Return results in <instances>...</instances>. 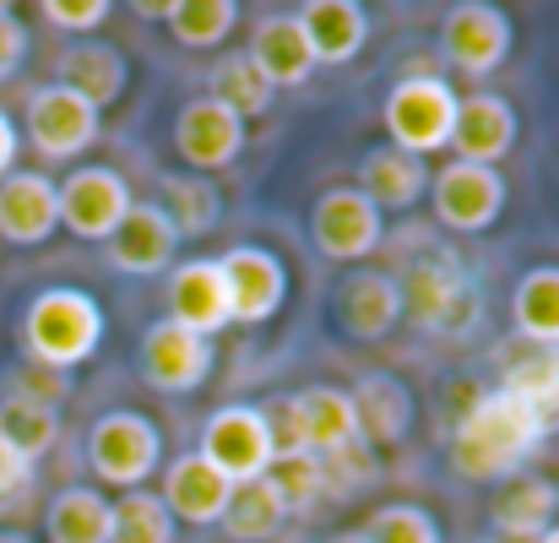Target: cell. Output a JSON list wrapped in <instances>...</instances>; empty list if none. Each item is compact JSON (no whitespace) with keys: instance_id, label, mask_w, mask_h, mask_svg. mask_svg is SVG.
<instances>
[{"instance_id":"6da1fadb","label":"cell","mask_w":559,"mask_h":543,"mask_svg":"<svg viewBox=\"0 0 559 543\" xmlns=\"http://www.w3.org/2000/svg\"><path fill=\"white\" fill-rule=\"evenodd\" d=\"M544 424L511 397V391H484L451 435V468L467 484H506L522 473V462L544 446Z\"/></svg>"},{"instance_id":"7a4b0ae2","label":"cell","mask_w":559,"mask_h":543,"mask_svg":"<svg viewBox=\"0 0 559 543\" xmlns=\"http://www.w3.org/2000/svg\"><path fill=\"white\" fill-rule=\"evenodd\" d=\"M396 283H402V321H413L429 338H467L484 321V288L456 250H424L418 261H407Z\"/></svg>"},{"instance_id":"3957f363","label":"cell","mask_w":559,"mask_h":543,"mask_svg":"<svg viewBox=\"0 0 559 543\" xmlns=\"http://www.w3.org/2000/svg\"><path fill=\"white\" fill-rule=\"evenodd\" d=\"M104 349V305L82 288H44L22 310V354L38 369L71 375Z\"/></svg>"},{"instance_id":"277c9868","label":"cell","mask_w":559,"mask_h":543,"mask_svg":"<svg viewBox=\"0 0 559 543\" xmlns=\"http://www.w3.org/2000/svg\"><path fill=\"white\" fill-rule=\"evenodd\" d=\"M456 104L462 93L435 76V71H418V76H402L391 93H385V137L391 147L413 153V158H429L440 147H451V126H456Z\"/></svg>"},{"instance_id":"5b68a950","label":"cell","mask_w":559,"mask_h":543,"mask_svg":"<svg viewBox=\"0 0 559 543\" xmlns=\"http://www.w3.org/2000/svg\"><path fill=\"white\" fill-rule=\"evenodd\" d=\"M87 468L98 484H115L131 495L164 468V429L136 408H115L87 429Z\"/></svg>"},{"instance_id":"8992f818","label":"cell","mask_w":559,"mask_h":543,"mask_svg":"<svg viewBox=\"0 0 559 543\" xmlns=\"http://www.w3.org/2000/svg\"><path fill=\"white\" fill-rule=\"evenodd\" d=\"M516 22L489 0H462L440 16V60L462 76H495L511 60Z\"/></svg>"},{"instance_id":"52a82bcc","label":"cell","mask_w":559,"mask_h":543,"mask_svg":"<svg viewBox=\"0 0 559 543\" xmlns=\"http://www.w3.org/2000/svg\"><path fill=\"white\" fill-rule=\"evenodd\" d=\"M201 457H206L234 489L250 484V479H266L272 462H277V446H272V429H266L261 408H255V402H228V408H217V413L206 418V429H201Z\"/></svg>"},{"instance_id":"ba28073f","label":"cell","mask_w":559,"mask_h":543,"mask_svg":"<svg viewBox=\"0 0 559 543\" xmlns=\"http://www.w3.org/2000/svg\"><path fill=\"white\" fill-rule=\"evenodd\" d=\"M55 190H60V228L87 239V245H104L126 223V212L136 206L126 175L109 164H76Z\"/></svg>"},{"instance_id":"9c48e42d","label":"cell","mask_w":559,"mask_h":543,"mask_svg":"<svg viewBox=\"0 0 559 543\" xmlns=\"http://www.w3.org/2000/svg\"><path fill=\"white\" fill-rule=\"evenodd\" d=\"M98 126H104V115L82 93H71L66 82H44L27 98V147L38 158H49V164L82 158L98 142Z\"/></svg>"},{"instance_id":"30bf717a","label":"cell","mask_w":559,"mask_h":543,"mask_svg":"<svg viewBox=\"0 0 559 543\" xmlns=\"http://www.w3.org/2000/svg\"><path fill=\"white\" fill-rule=\"evenodd\" d=\"M310 239L326 261H343V267H359L370 261L385 239V217L374 212L370 201L354 190V185H332L316 196L310 206Z\"/></svg>"},{"instance_id":"8fae6325","label":"cell","mask_w":559,"mask_h":543,"mask_svg":"<svg viewBox=\"0 0 559 543\" xmlns=\"http://www.w3.org/2000/svg\"><path fill=\"white\" fill-rule=\"evenodd\" d=\"M506 175L500 169H484V164H445L440 175H429V201H435V217L451 228V234H484L500 223L506 212Z\"/></svg>"},{"instance_id":"7c38bea8","label":"cell","mask_w":559,"mask_h":543,"mask_svg":"<svg viewBox=\"0 0 559 543\" xmlns=\"http://www.w3.org/2000/svg\"><path fill=\"white\" fill-rule=\"evenodd\" d=\"M223 283H228V310L239 327H266L288 305V267L266 245H234L217 256Z\"/></svg>"},{"instance_id":"4fadbf2b","label":"cell","mask_w":559,"mask_h":543,"mask_svg":"<svg viewBox=\"0 0 559 543\" xmlns=\"http://www.w3.org/2000/svg\"><path fill=\"white\" fill-rule=\"evenodd\" d=\"M104 261H109L120 278L175 272V261H180V234H175V223L164 217L158 201H136V206L126 212V223L104 239Z\"/></svg>"},{"instance_id":"5bb4252c","label":"cell","mask_w":559,"mask_h":543,"mask_svg":"<svg viewBox=\"0 0 559 543\" xmlns=\"http://www.w3.org/2000/svg\"><path fill=\"white\" fill-rule=\"evenodd\" d=\"M332 316H337L343 338L380 343L402 321V283L380 267H354V272H343V283L332 294Z\"/></svg>"},{"instance_id":"9a60e30c","label":"cell","mask_w":559,"mask_h":543,"mask_svg":"<svg viewBox=\"0 0 559 543\" xmlns=\"http://www.w3.org/2000/svg\"><path fill=\"white\" fill-rule=\"evenodd\" d=\"M136 359H142V375H147L153 391L190 397V391H201L206 375H212V343L186 332V327H175V321L164 316V321H153V327L142 332Z\"/></svg>"},{"instance_id":"2e32d148","label":"cell","mask_w":559,"mask_h":543,"mask_svg":"<svg viewBox=\"0 0 559 543\" xmlns=\"http://www.w3.org/2000/svg\"><path fill=\"white\" fill-rule=\"evenodd\" d=\"M516 137H522V120H516V104L511 98H500V93H467L456 104V126H451L456 164L500 169V158L516 147Z\"/></svg>"},{"instance_id":"e0dca14e","label":"cell","mask_w":559,"mask_h":543,"mask_svg":"<svg viewBox=\"0 0 559 543\" xmlns=\"http://www.w3.org/2000/svg\"><path fill=\"white\" fill-rule=\"evenodd\" d=\"M175 153L186 158L190 175H217L245 153V120H234L223 104L201 93L175 115Z\"/></svg>"},{"instance_id":"ac0fdd59","label":"cell","mask_w":559,"mask_h":543,"mask_svg":"<svg viewBox=\"0 0 559 543\" xmlns=\"http://www.w3.org/2000/svg\"><path fill=\"white\" fill-rule=\"evenodd\" d=\"M169 321L195 332V338H206V343H212V332H223V327L234 321V310H228V283H223L217 256L175 261V272H169Z\"/></svg>"},{"instance_id":"d6986e66","label":"cell","mask_w":559,"mask_h":543,"mask_svg":"<svg viewBox=\"0 0 559 543\" xmlns=\"http://www.w3.org/2000/svg\"><path fill=\"white\" fill-rule=\"evenodd\" d=\"M294 402H299V429H305V451L310 457L343 462V457L365 451L348 386H305V391H294Z\"/></svg>"},{"instance_id":"ffe728a7","label":"cell","mask_w":559,"mask_h":543,"mask_svg":"<svg viewBox=\"0 0 559 543\" xmlns=\"http://www.w3.org/2000/svg\"><path fill=\"white\" fill-rule=\"evenodd\" d=\"M60 228V190L44 169H11L0 180V239L5 245H44Z\"/></svg>"},{"instance_id":"44dd1931","label":"cell","mask_w":559,"mask_h":543,"mask_svg":"<svg viewBox=\"0 0 559 543\" xmlns=\"http://www.w3.org/2000/svg\"><path fill=\"white\" fill-rule=\"evenodd\" d=\"M175 517V528L190 522V528H217L228 500H234V484L201 457V451H186L175 462H164V495H158Z\"/></svg>"},{"instance_id":"7402d4cb","label":"cell","mask_w":559,"mask_h":543,"mask_svg":"<svg viewBox=\"0 0 559 543\" xmlns=\"http://www.w3.org/2000/svg\"><path fill=\"white\" fill-rule=\"evenodd\" d=\"M316 66H348L370 44V11L359 0H305L294 11Z\"/></svg>"},{"instance_id":"603a6c76","label":"cell","mask_w":559,"mask_h":543,"mask_svg":"<svg viewBox=\"0 0 559 543\" xmlns=\"http://www.w3.org/2000/svg\"><path fill=\"white\" fill-rule=\"evenodd\" d=\"M354 413H359V435H365V446L380 451V446H402L407 440V429H413V391H407V380L402 375H391V369H365L359 380H354Z\"/></svg>"},{"instance_id":"cb8c5ba5","label":"cell","mask_w":559,"mask_h":543,"mask_svg":"<svg viewBox=\"0 0 559 543\" xmlns=\"http://www.w3.org/2000/svg\"><path fill=\"white\" fill-rule=\"evenodd\" d=\"M55 82H66L71 93H82L98 115L109 109V104H120L126 98V87H131V60H126V49H115V44H104V38H76L60 60H55Z\"/></svg>"},{"instance_id":"d4e9b609","label":"cell","mask_w":559,"mask_h":543,"mask_svg":"<svg viewBox=\"0 0 559 543\" xmlns=\"http://www.w3.org/2000/svg\"><path fill=\"white\" fill-rule=\"evenodd\" d=\"M555 517H559V489L549 479H538V473L506 479L495 489V500H489V528L516 543H538L555 528Z\"/></svg>"},{"instance_id":"484cf974","label":"cell","mask_w":559,"mask_h":543,"mask_svg":"<svg viewBox=\"0 0 559 543\" xmlns=\"http://www.w3.org/2000/svg\"><path fill=\"white\" fill-rule=\"evenodd\" d=\"M374 212H407L429 196V164L402 153V147H370L359 164V185H354Z\"/></svg>"},{"instance_id":"4316f807","label":"cell","mask_w":559,"mask_h":543,"mask_svg":"<svg viewBox=\"0 0 559 543\" xmlns=\"http://www.w3.org/2000/svg\"><path fill=\"white\" fill-rule=\"evenodd\" d=\"M245 60L266 76V87H272V93H283V87H305V82L316 76L310 44H305V33H299V22H294V16H266V22L250 33Z\"/></svg>"},{"instance_id":"83f0119b","label":"cell","mask_w":559,"mask_h":543,"mask_svg":"<svg viewBox=\"0 0 559 543\" xmlns=\"http://www.w3.org/2000/svg\"><path fill=\"white\" fill-rule=\"evenodd\" d=\"M511 327L533 349H559V267L555 261H544V267H533V272L516 278Z\"/></svg>"},{"instance_id":"f1b7e54d","label":"cell","mask_w":559,"mask_h":543,"mask_svg":"<svg viewBox=\"0 0 559 543\" xmlns=\"http://www.w3.org/2000/svg\"><path fill=\"white\" fill-rule=\"evenodd\" d=\"M109 522H115V500L104 489L71 484L49 500L44 511V539L49 543H109Z\"/></svg>"},{"instance_id":"f546056e","label":"cell","mask_w":559,"mask_h":543,"mask_svg":"<svg viewBox=\"0 0 559 543\" xmlns=\"http://www.w3.org/2000/svg\"><path fill=\"white\" fill-rule=\"evenodd\" d=\"M158 190H164V217L175 223V234H180V245L186 239H206L217 223H223V190L206 180V175H190V169H169L164 180H158Z\"/></svg>"},{"instance_id":"4dcf8cb0","label":"cell","mask_w":559,"mask_h":543,"mask_svg":"<svg viewBox=\"0 0 559 543\" xmlns=\"http://www.w3.org/2000/svg\"><path fill=\"white\" fill-rule=\"evenodd\" d=\"M283 522H288V506H283L277 479L266 473V479H250V484L234 489V500H228V511H223L217 528L234 543H272L283 533Z\"/></svg>"},{"instance_id":"1f68e13d","label":"cell","mask_w":559,"mask_h":543,"mask_svg":"<svg viewBox=\"0 0 559 543\" xmlns=\"http://www.w3.org/2000/svg\"><path fill=\"white\" fill-rule=\"evenodd\" d=\"M500 391H511L544 424V435H555L559 429V349H533V354L511 359Z\"/></svg>"},{"instance_id":"d6a6232c","label":"cell","mask_w":559,"mask_h":543,"mask_svg":"<svg viewBox=\"0 0 559 543\" xmlns=\"http://www.w3.org/2000/svg\"><path fill=\"white\" fill-rule=\"evenodd\" d=\"M164 22H169L175 44H186V49H217L239 27V5L234 0H164Z\"/></svg>"},{"instance_id":"836d02e7","label":"cell","mask_w":559,"mask_h":543,"mask_svg":"<svg viewBox=\"0 0 559 543\" xmlns=\"http://www.w3.org/2000/svg\"><path fill=\"white\" fill-rule=\"evenodd\" d=\"M206 98L212 104H223L234 120H261L266 109H272V87H266V76L245 60V55H228V60H217V71H212V87H206Z\"/></svg>"},{"instance_id":"e575fe53","label":"cell","mask_w":559,"mask_h":543,"mask_svg":"<svg viewBox=\"0 0 559 543\" xmlns=\"http://www.w3.org/2000/svg\"><path fill=\"white\" fill-rule=\"evenodd\" d=\"M0 440L11 451H22L27 462H38L55 440H60V408H44L33 397H0Z\"/></svg>"},{"instance_id":"d590c367","label":"cell","mask_w":559,"mask_h":543,"mask_svg":"<svg viewBox=\"0 0 559 543\" xmlns=\"http://www.w3.org/2000/svg\"><path fill=\"white\" fill-rule=\"evenodd\" d=\"M109 543H175V517L153 489H131L115 500Z\"/></svg>"},{"instance_id":"8d00e7d4","label":"cell","mask_w":559,"mask_h":543,"mask_svg":"<svg viewBox=\"0 0 559 543\" xmlns=\"http://www.w3.org/2000/svg\"><path fill=\"white\" fill-rule=\"evenodd\" d=\"M272 479H277V489H283L288 517H305V511H316V500H321V489H326L332 473H326L321 457L294 451V457H277V462H272Z\"/></svg>"},{"instance_id":"74e56055","label":"cell","mask_w":559,"mask_h":543,"mask_svg":"<svg viewBox=\"0 0 559 543\" xmlns=\"http://www.w3.org/2000/svg\"><path fill=\"white\" fill-rule=\"evenodd\" d=\"M359 533H365V543H445L440 522H435L424 506H407V500L380 506Z\"/></svg>"},{"instance_id":"f35d334b","label":"cell","mask_w":559,"mask_h":543,"mask_svg":"<svg viewBox=\"0 0 559 543\" xmlns=\"http://www.w3.org/2000/svg\"><path fill=\"white\" fill-rule=\"evenodd\" d=\"M38 16H44L49 27H60V33L93 38V33L115 16V5H109V0H44V5H38Z\"/></svg>"},{"instance_id":"ab89813d","label":"cell","mask_w":559,"mask_h":543,"mask_svg":"<svg viewBox=\"0 0 559 543\" xmlns=\"http://www.w3.org/2000/svg\"><path fill=\"white\" fill-rule=\"evenodd\" d=\"M261 408V418H266V429H272V446H277V457H294V451H305V429H299V402L283 391V397H266V402H255Z\"/></svg>"},{"instance_id":"60d3db41","label":"cell","mask_w":559,"mask_h":543,"mask_svg":"<svg viewBox=\"0 0 559 543\" xmlns=\"http://www.w3.org/2000/svg\"><path fill=\"white\" fill-rule=\"evenodd\" d=\"M27 60V27L16 22L11 5H0V82H11Z\"/></svg>"},{"instance_id":"b9f144b4","label":"cell","mask_w":559,"mask_h":543,"mask_svg":"<svg viewBox=\"0 0 559 543\" xmlns=\"http://www.w3.org/2000/svg\"><path fill=\"white\" fill-rule=\"evenodd\" d=\"M66 391H71V375H55V369H38V364L22 369V380H16V397H33L44 408H60Z\"/></svg>"},{"instance_id":"7bdbcfd3","label":"cell","mask_w":559,"mask_h":543,"mask_svg":"<svg viewBox=\"0 0 559 543\" xmlns=\"http://www.w3.org/2000/svg\"><path fill=\"white\" fill-rule=\"evenodd\" d=\"M27 484H33V462H27L22 451H11V446L0 440V500L22 495Z\"/></svg>"},{"instance_id":"ee69618b","label":"cell","mask_w":559,"mask_h":543,"mask_svg":"<svg viewBox=\"0 0 559 543\" xmlns=\"http://www.w3.org/2000/svg\"><path fill=\"white\" fill-rule=\"evenodd\" d=\"M16 147H22V131L11 126V115L0 109V180L16 169Z\"/></svg>"},{"instance_id":"f6af8a7d","label":"cell","mask_w":559,"mask_h":543,"mask_svg":"<svg viewBox=\"0 0 559 543\" xmlns=\"http://www.w3.org/2000/svg\"><path fill=\"white\" fill-rule=\"evenodd\" d=\"M131 11H136V16H142V22H158V16H164V0H158V5H153V0H136V5H131Z\"/></svg>"},{"instance_id":"bcb514c9","label":"cell","mask_w":559,"mask_h":543,"mask_svg":"<svg viewBox=\"0 0 559 543\" xmlns=\"http://www.w3.org/2000/svg\"><path fill=\"white\" fill-rule=\"evenodd\" d=\"M326 543H365V533H359V528H343V533H332Z\"/></svg>"},{"instance_id":"7dc6e473","label":"cell","mask_w":559,"mask_h":543,"mask_svg":"<svg viewBox=\"0 0 559 543\" xmlns=\"http://www.w3.org/2000/svg\"><path fill=\"white\" fill-rule=\"evenodd\" d=\"M0 543H33L27 533H0Z\"/></svg>"},{"instance_id":"c3c4849f","label":"cell","mask_w":559,"mask_h":543,"mask_svg":"<svg viewBox=\"0 0 559 543\" xmlns=\"http://www.w3.org/2000/svg\"><path fill=\"white\" fill-rule=\"evenodd\" d=\"M538 543H559V522H555V528H549V533H544V539H538Z\"/></svg>"}]
</instances>
